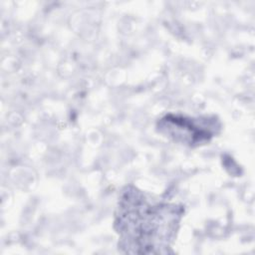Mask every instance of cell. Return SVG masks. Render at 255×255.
Segmentation results:
<instances>
[{"mask_svg": "<svg viewBox=\"0 0 255 255\" xmlns=\"http://www.w3.org/2000/svg\"><path fill=\"white\" fill-rule=\"evenodd\" d=\"M183 211L177 204L152 203L140 190L127 186L115 213L119 248L130 254L169 253Z\"/></svg>", "mask_w": 255, "mask_h": 255, "instance_id": "6da1fadb", "label": "cell"}, {"mask_svg": "<svg viewBox=\"0 0 255 255\" xmlns=\"http://www.w3.org/2000/svg\"><path fill=\"white\" fill-rule=\"evenodd\" d=\"M157 131L175 142L199 146L207 143L218 132L220 124L215 118H190L167 114L156 124Z\"/></svg>", "mask_w": 255, "mask_h": 255, "instance_id": "7a4b0ae2", "label": "cell"}]
</instances>
